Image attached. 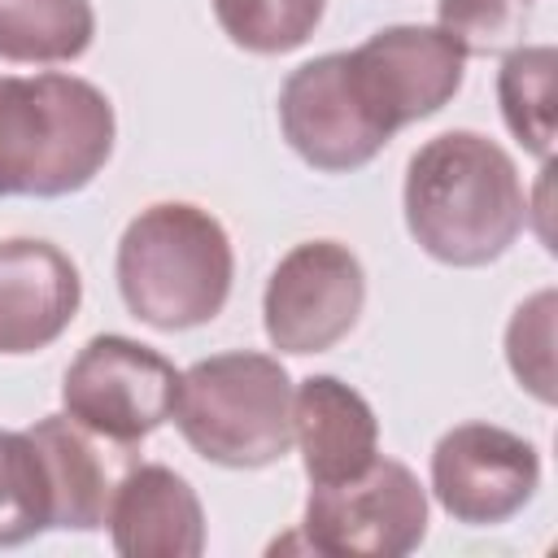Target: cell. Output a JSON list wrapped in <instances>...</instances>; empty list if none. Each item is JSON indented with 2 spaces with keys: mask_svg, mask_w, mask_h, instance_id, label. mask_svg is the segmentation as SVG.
<instances>
[{
  "mask_svg": "<svg viewBox=\"0 0 558 558\" xmlns=\"http://www.w3.org/2000/svg\"><path fill=\"white\" fill-rule=\"evenodd\" d=\"M536 488L541 453L497 423H458L432 449V493L453 523L497 527L514 519Z\"/></svg>",
  "mask_w": 558,
  "mask_h": 558,
  "instance_id": "9c48e42d",
  "label": "cell"
},
{
  "mask_svg": "<svg viewBox=\"0 0 558 558\" xmlns=\"http://www.w3.org/2000/svg\"><path fill=\"white\" fill-rule=\"evenodd\" d=\"M170 418L205 462L257 471L292 445V379L270 353H214L179 375Z\"/></svg>",
  "mask_w": 558,
  "mask_h": 558,
  "instance_id": "277c9868",
  "label": "cell"
},
{
  "mask_svg": "<svg viewBox=\"0 0 558 558\" xmlns=\"http://www.w3.org/2000/svg\"><path fill=\"white\" fill-rule=\"evenodd\" d=\"M113 275L126 310L140 323L157 331H187L222 314L235 253L209 209L187 201H157L126 222Z\"/></svg>",
  "mask_w": 558,
  "mask_h": 558,
  "instance_id": "3957f363",
  "label": "cell"
},
{
  "mask_svg": "<svg viewBox=\"0 0 558 558\" xmlns=\"http://www.w3.org/2000/svg\"><path fill=\"white\" fill-rule=\"evenodd\" d=\"M554 314H558V296L554 288H541L536 296H527L510 327H506V362L519 379V388H527L541 405H554Z\"/></svg>",
  "mask_w": 558,
  "mask_h": 558,
  "instance_id": "d6986e66",
  "label": "cell"
},
{
  "mask_svg": "<svg viewBox=\"0 0 558 558\" xmlns=\"http://www.w3.org/2000/svg\"><path fill=\"white\" fill-rule=\"evenodd\" d=\"M292 440L310 484H340L379 458V418L344 379L310 375L292 392Z\"/></svg>",
  "mask_w": 558,
  "mask_h": 558,
  "instance_id": "4fadbf2b",
  "label": "cell"
},
{
  "mask_svg": "<svg viewBox=\"0 0 558 558\" xmlns=\"http://www.w3.org/2000/svg\"><path fill=\"white\" fill-rule=\"evenodd\" d=\"M536 0H436V17L440 31H449L462 52H497V48H514L527 22V9Z\"/></svg>",
  "mask_w": 558,
  "mask_h": 558,
  "instance_id": "ffe728a7",
  "label": "cell"
},
{
  "mask_svg": "<svg viewBox=\"0 0 558 558\" xmlns=\"http://www.w3.org/2000/svg\"><path fill=\"white\" fill-rule=\"evenodd\" d=\"M113 105L78 74H0V201L83 192L113 153Z\"/></svg>",
  "mask_w": 558,
  "mask_h": 558,
  "instance_id": "7a4b0ae2",
  "label": "cell"
},
{
  "mask_svg": "<svg viewBox=\"0 0 558 558\" xmlns=\"http://www.w3.org/2000/svg\"><path fill=\"white\" fill-rule=\"evenodd\" d=\"M305 541L331 558H401L427 536V493L397 458H375L340 484H310Z\"/></svg>",
  "mask_w": 558,
  "mask_h": 558,
  "instance_id": "5b68a950",
  "label": "cell"
},
{
  "mask_svg": "<svg viewBox=\"0 0 558 558\" xmlns=\"http://www.w3.org/2000/svg\"><path fill=\"white\" fill-rule=\"evenodd\" d=\"M405 227L445 266L497 262L527 222L514 157L480 131H445L405 166Z\"/></svg>",
  "mask_w": 558,
  "mask_h": 558,
  "instance_id": "6da1fadb",
  "label": "cell"
},
{
  "mask_svg": "<svg viewBox=\"0 0 558 558\" xmlns=\"http://www.w3.org/2000/svg\"><path fill=\"white\" fill-rule=\"evenodd\" d=\"M105 523L122 558H196L205 549L201 497L161 462H140L113 484Z\"/></svg>",
  "mask_w": 558,
  "mask_h": 558,
  "instance_id": "7c38bea8",
  "label": "cell"
},
{
  "mask_svg": "<svg viewBox=\"0 0 558 558\" xmlns=\"http://www.w3.org/2000/svg\"><path fill=\"white\" fill-rule=\"evenodd\" d=\"M92 0H0V61L57 65L92 48Z\"/></svg>",
  "mask_w": 558,
  "mask_h": 558,
  "instance_id": "9a60e30c",
  "label": "cell"
},
{
  "mask_svg": "<svg viewBox=\"0 0 558 558\" xmlns=\"http://www.w3.org/2000/svg\"><path fill=\"white\" fill-rule=\"evenodd\" d=\"M222 35L257 57L301 48L323 22L327 0H209Z\"/></svg>",
  "mask_w": 558,
  "mask_h": 558,
  "instance_id": "ac0fdd59",
  "label": "cell"
},
{
  "mask_svg": "<svg viewBox=\"0 0 558 558\" xmlns=\"http://www.w3.org/2000/svg\"><path fill=\"white\" fill-rule=\"evenodd\" d=\"M554 74L558 52L549 44H514L497 70L501 118L514 131V140L541 161H549L554 148Z\"/></svg>",
  "mask_w": 558,
  "mask_h": 558,
  "instance_id": "2e32d148",
  "label": "cell"
},
{
  "mask_svg": "<svg viewBox=\"0 0 558 558\" xmlns=\"http://www.w3.org/2000/svg\"><path fill=\"white\" fill-rule=\"evenodd\" d=\"M52 527V488L31 432H0V549Z\"/></svg>",
  "mask_w": 558,
  "mask_h": 558,
  "instance_id": "e0dca14e",
  "label": "cell"
},
{
  "mask_svg": "<svg viewBox=\"0 0 558 558\" xmlns=\"http://www.w3.org/2000/svg\"><path fill=\"white\" fill-rule=\"evenodd\" d=\"M353 83L375 122L397 135L401 126L440 113L466 70L462 44L440 26H384L349 52Z\"/></svg>",
  "mask_w": 558,
  "mask_h": 558,
  "instance_id": "30bf717a",
  "label": "cell"
},
{
  "mask_svg": "<svg viewBox=\"0 0 558 558\" xmlns=\"http://www.w3.org/2000/svg\"><path fill=\"white\" fill-rule=\"evenodd\" d=\"M179 371L131 336H92L61 379L65 414L113 445L153 436L174 414Z\"/></svg>",
  "mask_w": 558,
  "mask_h": 558,
  "instance_id": "8992f818",
  "label": "cell"
},
{
  "mask_svg": "<svg viewBox=\"0 0 558 558\" xmlns=\"http://www.w3.org/2000/svg\"><path fill=\"white\" fill-rule=\"evenodd\" d=\"M78 266L48 240H0V353L22 357L48 349L78 314Z\"/></svg>",
  "mask_w": 558,
  "mask_h": 558,
  "instance_id": "8fae6325",
  "label": "cell"
},
{
  "mask_svg": "<svg viewBox=\"0 0 558 558\" xmlns=\"http://www.w3.org/2000/svg\"><path fill=\"white\" fill-rule=\"evenodd\" d=\"M26 432L44 453V471H48V488H52V527H61V532L105 527V506H109L113 484H109L105 462L92 449L87 432L70 414H48Z\"/></svg>",
  "mask_w": 558,
  "mask_h": 558,
  "instance_id": "5bb4252c",
  "label": "cell"
},
{
  "mask_svg": "<svg viewBox=\"0 0 558 558\" xmlns=\"http://www.w3.org/2000/svg\"><path fill=\"white\" fill-rule=\"evenodd\" d=\"M279 126L292 153L323 174L362 170L392 140L366 109L349 70V52H323L283 78Z\"/></svg>",
  "mask_w": 558,
  "mask_h": 558,
  "instance_id": "ba28073f",
  "label": "cell"
},
{
  "mask_svg": "<svg viewBox=\"0 0 558 558\" xmlns=\"http://www.w3.org/2000/svg\"><path fill=\"white\" fill-rule=\"evenodd\" d=\"M366 305V270L340 240H305L279 257L262 292V327L279 353H327Z\"/></svg>",
  "mask_w": 558,
  "mask_h": 558,
  "instance_id": "52a82bcc",
  "label": "cell"
}]
</instances>
